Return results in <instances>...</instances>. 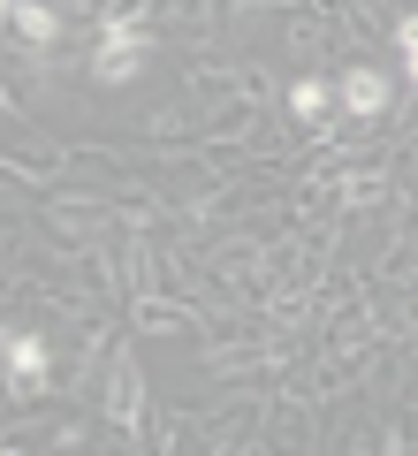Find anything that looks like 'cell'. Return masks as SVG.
Masks as SVG:
<instances>
[{"mask_svg":"<svg viewBox=\"0 0 418 456\" xmlns=\"http://www.w3.org/2000/svg\"><path fill=\"white\" fill-rule=\"evenodd\" d=\"M403 69H411V84H418V53H403Z\"/></svg>","mask_w":418,"mask_h":456,"instance_id":"cell-7","label":"cell"},{"mask_svg":"<svg viewBox=\"0 0 418 456\" xmlns=\"http://www.w3.org/2000/svg\"><path fill=\"white\" fill-rule=\"evenodd\" d=\"M396 46H403V53H418V16H403V23H396Z\"/></svg>","mask_w":418,"mask_h":456,"instance_id":"cell-6","label":"cell"},{"mask_svg":"<svg viewBox=\"0 0 418 456\" xmlns=\"http://www.w3.org/2000/svg\"><path fill=\"white\" fill-rule=\"evenodd\" d=\"M335 99L357 114V122H365V114H381V107H388V77H381V69H350V77L335 84Z\"/></svg>","mask_w":418,"mask_h":456,"instance_id":"cell-2","label":"cell"},{"mask_svg":"<svg viewBox=\"0 0 418 456\" xmlns=\"http://www.w3.org/2000/svg\"><path fill=\"white\" fill-rule=\"evenodd\" d=\"M38 373H46V342L16 327V335H8V380H16V388H31Z\"/></svg>","mask_w":418,"mask_h":456,"instance_id":"cell-4","label":"cell"},{"mask_svg":"<svg viewBox=\"0 0 418 456\" xmlns=\"http://www.w3.org/2000/svg\"><path fill=\"white\" fill-rule=\"evenodd\" d=\"M137 69H145V31H137V23H107V31H99V53H92V77L99 84H129Z\"/></svg>","mask_w":418,"mask_h":456,"instance_id":"cell-1","label":"cell"},{"mask_svg":"<svg viewBox=\"0 0 418 456\" xmlns=\"http://www.w3.org/2000/svg\"><path fill=\"white\" fill-rule=\"evenodd\" d=\"M8 456H23V449H8Z\"/></svg>","mask_w":418,"mask_h":456,"instance_id":"cell-8","label":"cell"},{"mask_svg":"<svg viewBox=\"0 0 418 456\" xmlns=\"http://www.w3.org/2000/svg\"><path fill=\"white\" fill-rule=\"evenodd\" d=\"M327 99H335V92H327L320 77H305V84L290 92V114H297V122H327Z\"/></svg>","mask_w":418,"mask_h":456,"instance_id":"cell-5","label":"cell"},{"mask_svg":"<svg viewBox=\"0 0 418 456\" xmlns=\"http://www.w3.org/2000/svg\"><path fill=\"white\" fill-rule=\"evenodd\" d=\"M8 23H16L23 38H38V46H53V38H61V16H53L46 0H8Z\"/></svg>","mask_w":418,"mask_h":456,"instance_id":"cell-3","label":"cell"}]
</instances>
